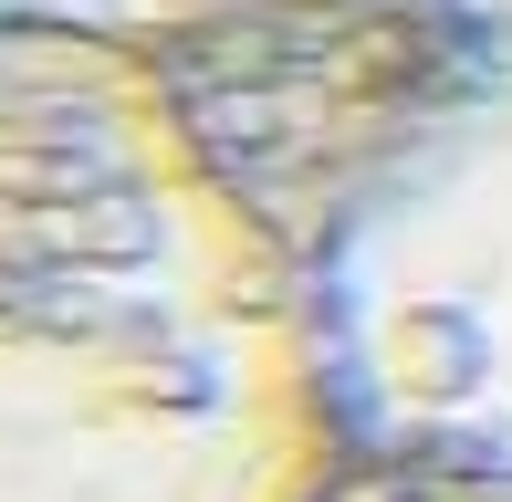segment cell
<instances>
[{"instance_id": "obj_1", "label": "cell", "mask_w": 512, "mask_h": 502, "mask_svg": "<svg viewBox=\"0 0 512 502\" xmlns=\"http://www.w3.org/2000/svg\"><path fill=\"white\" fill-rule=\"evenodd\" d=\"M304 251L157 53L0 11V502H314Z\"/></svg>"}, {"instance_id": "obj_4", "label": "cell", "mask_w": 512, "mask_h": 502, "mask_svg": "<svg viewBox=\"0 0 512 502\" xmlns=\"http://www.w3.org/2000/svg\"><path fill=\"white\" fill-rule=\"evenodd\" d=\"M314 502H512V471H492V461H439V450L345 440V461L314 482Z\"/></svg>"}, {"instance_id": "obj_5", "label": "cell", "mask_w": 512, "mask_h": 502, "mask_svg": "<svg viewBox=\"0 0 512 502\" xmlns=\"http://www.w3.org/2000/svg\"><path fill=\"white\" fill-rule=\"evenodd\" d=\"M450 21H512V0H439Z\"/></svg>"}, {"instance_id": "obj_3", "label": "cell", "mask_w": 512, "mask_h": 502, "mask_svg": "<svg viewBox=\"0 0 512 502\" xmlns=\"http://www.w3.org/2000/svg\"><path fill=\"white\" fill-rule=\"evenodd\" d=\"M11 21H53V32H95V42H126V53H199V42L241 32L262 11H293V0H0Z\"/></svg>"}, {"instance_id": "obj_2", "label": "cell", "mask_w": 512, "mask_h": 502, "mask_svg": "<svg viewBox=\"0 0 512 502\" xmlns=\"http://www.w3.org/2000/svg\"><path fill=\"white\" fill-rule=\"evenodd\" d=\"M345 429L512 471V21L439 11L366 147L283 220Z\"/></svg>"}]
</instances>
